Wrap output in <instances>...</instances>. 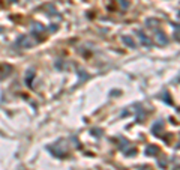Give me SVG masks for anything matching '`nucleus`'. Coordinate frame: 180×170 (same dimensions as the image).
<instances>
[{
    "mask_svg": "<svg viewBox=\"0 0 180 170\" xmlns=\"http://www.w3.org/2000/svg\"><path fill=\"white\" fill-rule=\"evenodd\" d=\"M32 44H33V42L30 41V39H29L27 36H21L20 39L17 41V45H20V47H23V48H29V47H32Z\"/></svg>",
    "mask_w": 180,
    "mask_h": 170,
    "instance_id": "obj_1",
    "label": "nucleus"
}]
</instances>
